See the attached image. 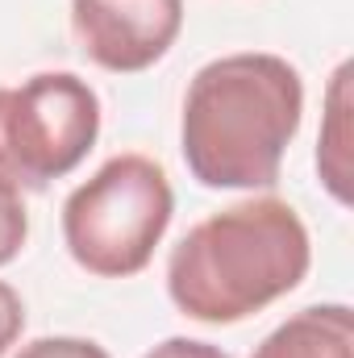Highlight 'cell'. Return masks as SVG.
I'll return each instance as SVG.
<instances>
[{
    "label": "cell",
    "mask_w": 354,
    "mask_h": 358,
    "mask_svg": "<svg viewBox=\"0 0 354 358\" xmlns=\"http://www.w3.org/2000/svg\"><path fill=\"white\" fill-rule=\"evenodd\" d=\"M300 71L263 50L213 59L187 84L183 163L204 187H271L300 129Z\"/></svg>",
    "instance_id": "1"
},
{
    "label": "cell",
    "mask_w": 354,
    "mask_h": 358,
    "mask_svg": "<svg viewBox=\"0 0 354 358\" xmlns=\"http://www.w3.org/2000/svg\"><path fill=\"white\" fill-rule=\"evenodd\" d=\"M309 259V229L288 200H242L179 238L167 292L192 321L234 325L288 296L304 279Z\"/></svg>",
    "instance_id": "2"
},
{
    "label": "cell",
    "mask_w": 354,
    "mask_h": 358,
    "mask_svg": "<svg viewBox=\"0 0 354 358\" xmlns=\"http://www.w3.org/2000/svg\"><path fill=\"white\" fill-rule=\"evenodd\" d=\"M176 213L167 171L146 155H117L63 204L71 259L92 275L125 279L150 263Z\"/></svg>",
    "instance_id": "3"
},
{
    "label": "cell",
    "mask_w": 354,
    "mask_h": 358,
    "mask_svg": "<svg viewBox=\"0 0 354 358\" xmlns=\"http://www.w3.org/2000/svg\"><path fill=\"white\" fill-rule=\"evenodd\" d=\"M100 134V100L71 71H42L8 88L4 142L21 192H42L76 171Z\"/></svg>",
    "instance_id": "4"
},
{
    "label": "cell",
    "mask_w": 354,
    "mask_h": 358,
    "mask_svg": "<svg viewBox=\"0 0 354 358\" xmlns=\"http://www.w3.org/2000/svg\"><path fill=\"white\" fill-rule=\"evenodd\" d=\"M71 25L96 67L146 71L176 46L183 0H71Z\"/></svg>",
    "instance_id": "5"
},
{
    "label": "cell",
    "mask_w": 354,
    "mask_h": 358,
    "mask_svg": "<svg viewBox=\"0 0 354 358\" xmlns=\"http://www.w3.org/2000/svg\"><path fill=\"white\" fill-rule=\"evenodd\" d=\"M250 358H354V313L346 304H313L288 317Z\"/></svg>",
    "instance_id": "6"
},
{
    "label": "cell",
    "mask_w": 354,
    "mask_h": 358,
    "mask_svg": "<svg viewBox=\"0 0 354 358\" xmlns=\"http://www.w3.org/2000/svg\"><path fill=\"white\" fill-rule=\"evenodd\" d=\"M346 113H351V63L338 67L334 88H330V113H325V129H321V146H317V167L325 187L334 192V200L351 204V129H346Z\"/></svg>",
    "instance_id": "7"
},
{
    "label": "cell",
    "mask_w": 354,
    "mask_h": 358,
    "mask_svg": "<svg viewBox=\"0 0 354 358\" xmlns=\"http://www.w3.org/2000/svg\"><path fill=\"white\" fill-rule=\"evenodd\" d=\"M25 238H29V217H25L21 192L0 187V267L13 263V259L21 255Z\"/></svg>",
    "instance_id": "8"
},
{
    "label": "cell",
    "mask_w": 354,
    "mask_h": 358,
    "mask_svg": "<svg viewBox=\"0 0 354 358\" xmlns=\"http://www.w3.org/2000/svg\"><path fill=\"white\" fill-rule=\"evenodd\" d=\"M17 358H108V350L88 338H38V342L21 346Z\"/></svg>",
    "instance_id": "9"
},
{
    "label": "cell",
    "mask_w": 354,
    "mask_h": 358,
    "mask_svg": "<svg viewBox=\"0 0 354 358\" xmlns=\"http://www.w3.org/2000/svg\"><path fill=\"white\" fill-rule=\"evenodd\" d=\"M21 329H25V304L8 283H0V355H8V346L21 338Z\"/></svg>",
    "instance_id": "10"
},
{
    "label": "cell",
    "mask_w": 354,
    "mask_h": 358,
    "mask_svg": "<svg viewBox=\"0 0 354 358\" xmlns=\"http://www.w3.org/2000/svg\"><path fill=\"white\" fill-rule=\"evenodd\" d=\"M142 358H229L221 346H208V342H192V338H167L159 342L150 355Z\"/></svg>",
    "instance_id": "11"
}]
</instances>
